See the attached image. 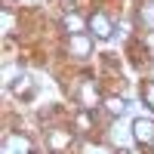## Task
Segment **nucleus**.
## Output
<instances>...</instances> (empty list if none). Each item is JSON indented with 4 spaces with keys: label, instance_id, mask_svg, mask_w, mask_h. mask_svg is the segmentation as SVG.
<instances>
[{
    "label": "nucleus",
    "instance_id": "9",
    "mask_svg": "<svg viewBox=\"0 0 154 154\" xmlns=\"http://www.w3.org/2000/svg\"><path fill=\"white\" fill-rule=\"evenodd\" d=\"M12 93H16L19 99H25V96H34V80L22 74V83H12Z\"/></svg>",
    "mask_w": 154,
    "mask_h": 154
},
{
    "label": "nucleus",
    "instance_id": "6",
    "mask_svg": "<svg viewBox=\"0 0 154 154\" xmlns=\"http://www.w3.org/2000/svg\"><path fill=\"white\" fill-rule=\"evenodd\" d=\"M62 28H65V34L68 37H74V34H83L86 28H89V25L80 19V16H74V12H68V16L65 19H62Z\"/></svg>",
    "mask_w": 154,
    "mask_h": 154
},
{
    "label": "nucleus",
    "instance_id": "13",
    "mask_svg": "<svg viewBox=\"0 0 154 154\" xmlns=\"http://www.w3.org/2000/svg\"><path fill=\"white\" fill-rule=\"evenodd\" d=\"M28 3H37V0H28Z\"/></svg>",
    "mask_w": 154,
    "mask_h": 154
},
{
    "label": "nucleus",
    "instance_id": "3",
    "mask_svg": "<svg viewBox=\"0 0 154 154\" xmlns=\"http://www.w3.org/2000/svg\"><path fill=\"white\" fill-rule=\"evenodd\" d=\"M86 25H89L86 31H93V37H99V40H108V37H111V22L102 16V12H93Z\"/></svg>",
    "mask_w": 154,
    "mask_h": 154
},
{
    "label": "nucleus",
    "instance_id": "7",
    "mask_svg": "<svg viewBox=\"0 0 154 154\" xmlns=\"http://www.w3.org/2000/svg\"><path fill=\"white\" fill-rule=\"evenodd\" d=\"M3 154H28V142L22 136H6L3 139Z\"/></svg>",
    "mask_w": 154,
    "mask_h": 154
},
{
    "label": "nucleus",
    "instance_id": "12",
    "mask_svg": "<svg viewBox=\"0 0 154 154\" xmlns=\"http://www.w3.org/2000/svg\"><path fill=\"white\" fill-rule=\"evenodd\" d=\"M89 126H93L89 114H86V111H80V114H77V133H89Z\"/></svg>",
    "mask_w": 154,
    "mask_h": 154
},
{
    "label": "nucleus",
    "instance_id": "10",
    "mask_svg": "<svg viewBox=\"0 0 154 154\" xmlns=\"http://www.w3.org/2000/svg\"><path fill=\"white\" fill-rule=\"evenodd\" d=\"M142 99H145V105L154 111V80H145V86H142Z\"/></svg>",
    "mask_w": 154,
    "mask_h": 154
},
{
    "label": "nucleus",
    "instance_id": "1",
    "mask_svg": "<svg viewBox=\"0 0 154 154\" xmlns=\"http://www.w3.org/2000/svg\"><path fill=\"white\" fill-rule=\"evenodd\" d=\"M74 99H77V105H80L83 111H93L99 105V86L93 77H80V83H77L74 89Z\"/></svg>",
    "mask_w": 154,
    "mask_h": 154
},
{
    "label": "nucleus",
    "instance_id": "11",
    "mask_svg": "<svg viewBox=\"0 0 154 154\" xmlns=\"http://www.w3.org/2000/svg\"><path fill=\"white\" fill-rule=\"evenodd\" d=\"M139 16H142V22H151V25H154V0L142 3V9H139Z\"/></svg>",
    "mask_w": 154,
    "mask_h": 154
},
{
    "label": "nucleus",
    "instance_id": "2",
    "mask_svg": "<svg viewBox=\"0 0 154 154\" xmlns=\"http://www.w3.org/2000/svg\"><path fill=\"white\" fill-rule=\"evenodd\" d=\"M133 139H136V145H151V139H154V120L148 117H136L133 120Z\"/></svg>",
    "mask_w": 154,
    "mask_h": 154
},
{
    "label": "nucleus",
    "instance_id": "5",
    "mask_svg": "<svg viewBox=\"0 0 154 154\" xmlns=\"http://www.w3.org/2000/svg\"><path fill=\"white\" fill-rule=\"evenodd\" d=\"M68 53H77V59H86L89 53H93V43H89L86 34H74L68 40Z\"/></svg>",
    "mask_w": 154,
    "mask_h": 154
},
{
    "label": "nucleus",
    "instance_id": "4",
    "mask_svg": "<svg viewBox=\"0 0 154 154\" xmlns=\"http://www.w3.org/2000/svg\"><path fill=\"white\" fill-rule=\"evenodd\" d=\"M68 145H74V133H65V130H49V148L56 154H62Z\"/></svg>",
    "mask_w": 154,
    "mask_h": 154
},
{
    "label": "nucleus",
    "instance_id": "14",
    "mask_svg": "<svg viewBox=\"0 0 154 154\" xmlns=\"http://www.w3.org/2000/svg\"><path fill=\"white\" fill-rule=\"evenodd\" d=\"M120 154H130V151H120Z\"/></svg>",
    "mask_w": 154,
    "mask_h": 154
},
{
    "label": "nucleus",
    "instance_id": "8",
    "mask_svg": "<svg viewBox=\"0 0 154 154\" xmlns=\"http://www.w3.org/2000/svg\"><path fill=\"white\" fill-rule=\"evenodd\" d=\"M105 111L111 114V117H120V114L126 111V102H123L120 96H108V99H105Z\"/></svg>",
    "mask_w": 154,
    "mask_h": 154
}]
</instances>
